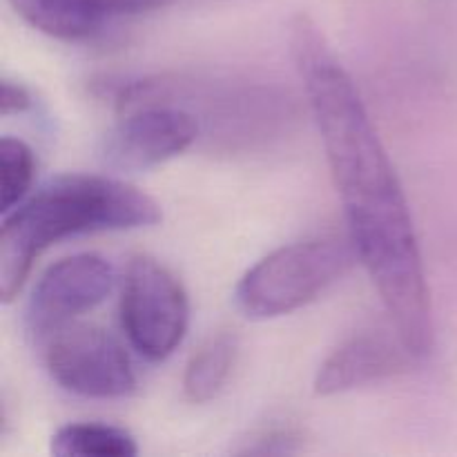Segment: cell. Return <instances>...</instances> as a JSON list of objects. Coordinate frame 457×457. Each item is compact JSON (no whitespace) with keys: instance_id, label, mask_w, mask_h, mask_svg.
<instances>
[{"instance_id":"4fadbf2b","label":"cell","mask_w":457,"mask_h":457,"mask_svg":"<svg viewBox=\"0 0 457 457\" xmlns=\"http://www.w3.org/2000/svg\"><path fill=\"white\" fill-rule=\"evenodd\" d=\"M306 433L290 420H270L241 437L237 455H288L303 449Z\"/></svg>"},{"instance_id":"52a82bcc","label":"cell","mask_w":457,"mask_h":457,"mask_svg":"<svg viewBox=\"0 0 457 457\" xmlns=\"http://www.w3.org/2000/svg\"><path fill=\"white\" fill-rule=\"evenodd\" d=\"M116 275L107 259L92 253L71 254L40 275L27 303V328L36 342L85 312L94 311L114 290Z\"/></svg>"},{"instance_id":"3957f363","label":"cell","mask_w":457,"mask_h":457,"mask_svg":"<svg viewBox=\"0 0 457 457\" xmlns=\"http://www.w3.org/2000/svg\"><path fill=\"white\" fill-rule=\"evenodd\" d=\"M355 259L351 237L317 235L286 244L245 270L235 288V302L250 320L290 315L337 284Z\"/></svg>"},{"instance_id":"30bf717a","label":"cell","mask_w":457,"mask_h":457,"mask_svg":"<svg viewBox=\"0 0 457 457\" xmlns=\"http://www.w3.org/2000/svg\"><path fill=\"white\" fill-rule=\"evenodd\" d=\"M239 355V339L235 333L212 335L195 355L183 373V395L192 404H205L214 400L230 379Z\"/></svg>"},{"instance_id":"5bb4252c","label":"cell","mask_w":457,"mask_h":457,"mask_svg":"<svg viewBox=\"0 0 457 457\" xmlns=\"http://www.w3.org/2000/svg\"><path fill=\"white\" fill-rule=\"evenodd\" d=\"M34 107V94L21 80H13L4 76L0 85V114H25Z\"/></svg>"},{"instance_id":"7c38bea8","label":"cell","mask_w":457,"mask_h":457,"mask_svg":"<svg viewBox=\"0 0 457 457\" xmlns=\"http://www.w3.org/2000/svg\"><path fill=\"white\" fill-rule=\"evenodd\" d=\"M34 177V150L22 138H0V210L3 214L27 199Z\"/></svg>"},{"instance_id":"6da1fadb","label":"cell","mask_w":457,"mask_h":457,"mask_svg":"<svg viewBox=\"0 0 457 457\" xmlns=\"http://www.w3.org/2000/svg\"><path fill=\"white\" fill-rule=\"evenodd\" d=\"M290 54L320 128L348 219V237L391 324L418 360L433 348V311L404 187L355 80L306 13L290 22Z\"/></svg>"},{"instance_id":"277c9868","label":"cell","mask_w":457,"mask_h":457,"mask_svg":"<svg viewBox=\"0 0 457 457\" xmlns=\"http://www.w3.org/2000/svg\"><path fill=\"white\" fill-rule=\"evenodd\" d=\"M120 324L138 355L168 360L190 324V302L179 277L147 254L134 257L123 279Z\"/></svg>"},{"instance_id":"9c48e42d","label":"cell","mask_w":457,"mask_h":457,"mask_svg":"<svg viewBox=\"0 0 457 457\" xmlns=\"http://www.w3.org/2000/svg\"><path fill=\"white\" fill-rule=\"evenodd\" d=\"M9 4L40 34L67 43L94 38L103 31L89 0H9Z\"/></svg>"},{"instance_id":"8992f818","label":"cell","mask_w":457,"mask_h":457,"mask_svg":"<svg viewBox=\"0 0 457 457\" xmlns=\"http://www.w3.org/2000/svg\"><path fill=\"white\" fill-rule=\"evenodd\" d=\"M195 112L174 103H147L125 116L103 137L98 159L116 172H141L183 154L199 141Z\"/></svg>"},{"instance_id":"ba28073f","label":"cell","mask_w":457,"mask_h":457,"mask_svg":"<svg viewBox=\"0 0 457 457\" xmlns=\"http://www.w3.org/2000/svg\"><path fill=\"white\" fill-rule=\"evenodd\" d=\"M418 357L411 353L395 326L361 330L339 344L315 378L317 395H342L382 379L406 373Z\"/></svg>"},{"instance_id":"7a4b0ae2","label":"cell","mask_w":457,"mask_h":457,"mask_svg":"<svg viewBox=\"0 0 457 457\" xmlns=\"http://www.w3.org/2000/svg\"><path fill=\"white\" fill-rule=\"evenodd\" d=\"M163 219L138 187L103 174H62L4 212L0 226V299L13 302L36 259L67 237L132 230Z\"/></svg>"},{"instance_id":"8fae6325","label":"cell","mask_w":457,"mask_h":457,"mask_svg":"<svg viewBox=\"0 0 457 457\" xmlns=\"http://www.w3.org/2000/svg\"><path fill=\"white\" fill-rule=\"evenodd\" d=\"M56 457H134L138 445L129 431L101 422L65 424L52 436Z\"/></svg>"},{"instance_id":"5b68a950","label":"cell","mask_w":457,"mask_h":457,"mask_svg":"<svg viewBox=\"0 0 457 457\" xmlns=\"http://www.w3.org/2000/svg\"><path fill=\"white\" fill-rule=\"evenodd\" d=\"M38 344L54 382L74 395L116 400L137 391L132 357L120 339L101 326L76 320Z\"/></svg>"}]
</instances>
